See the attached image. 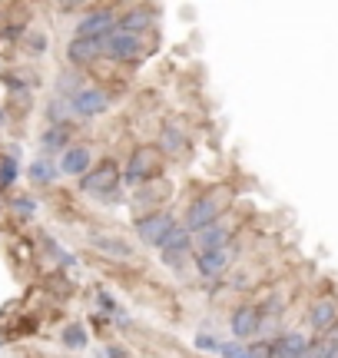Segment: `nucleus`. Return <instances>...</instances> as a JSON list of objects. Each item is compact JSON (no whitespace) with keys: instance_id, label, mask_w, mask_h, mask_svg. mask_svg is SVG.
I'll return each mask as SVG.
<instances>
[{"instance_id":"nucleus-14","label":"nucleus","mask_w":338,"mask_h":358,"mask_svg":"<svg viewBox=\"0 0 338 358\" xmlns=\"http://www.w3.org/2000/svg\"><path fill=\"white\" fill-rule=\"evenodd\" d=\"M272 348H275V358H305L309 342H305V335L292 332V335H282L279 342H272Z\"/></svg>"},{"instance_id":"nucleus-27","label":"nucleus","mask_w":338,"mask_h":358,"mask_svg":"<svg viewBox=\"0 0 338 358\" xmlns=\"http://www.w3.org/2000/svg\"><path fill=\"white\" fill-rule=\"evenodd\" d=\"M196 348H203V352H219L222 342L212 338V335H196Z\"/></svg>"},{"instance_id":"nucleus-5","label":"nucleus","mask_w":338,"mask_h":358,"mask_svg":"<svg viewBox=\"0 0 338 358\" xmlns=\"http://www.w3.org/2000/svg\"><path fill=\"white\" fill-rule=\"evenodd\" d=\"M106 106H110V96L96 87H87V90H80L77 96H70L73 116H100V113H106Z\"/></svg>"},{"instance_id":"nucleus-12","label":"nucleus","mask_w":338,"mask_h":358,"mask_svg":"<svg viewBox=\"0 0 338 358\" xmlns=\"http://www.w3.org/2000/svg\"><path fill=\"white\" fill-rule=\"evenodd\" d=\"M189 245H193L189 232L176 226V229H172V232L166 236V243L159 245V252H163V259H166V262H176L179 256H186V252H189Z\"/></svg>"},{"instance_id":"nucleus-16","label":"nucleus","mask_w":338,"mask_h":358,"mask_svg":"<svg viewBox=\"0 0 338 358\" xmlns=\"http://www.w3.org/2000/svg\"><path fill=\"white\" fill-rule=\"evenodd\" d=\"M57 173H60V166H57L53 159H34V163L27 166V179H30V182H40V186H43V182H53Z\"/></svg>"},{"instance_id":"nucleus-7","label":"nucleus","mask_w":338,"mask_h":358,"mask_svg":"<svg viewBox=\"0 0 338 358\" xmlns=\"http://www.w3.org/2000/svg\"><path fill=\"white\" fill-rule=\"evenodd\" d=\"M140 50H143V43H140V37H133V34L113 30L110 37H103V53L113 57V60H133V57H140Z\"/></svg>"},{"instance_id":"nucleus-18","label":"nucleus","mask_w":338,"mask_h":358,"mask_svg":"<svg viewBox=\"0 0 338 358\" xmlns=\"http://www.w3.org/2000/svg\"><path fill=\"white\" fill-rule=\"evenodd\" d=\"M335 319H338V306L332 302V299L315 302V308H312V325H315V329H328Z\"/></svg>"},{"instance_id":"nucleus-20","label":"nucleus","mask_w":338,"mask_h":358,"mask_svg":"<svg viewBox=\"0 0 338 358\" xmlns=\"http://www.w3.org/2000/svg\"><path fill=\"white\" fill-rule=\"evenodd\" d=\"M159 146H163L166 153H179V150H186V136H182L179 129L169 123V127L163 129V136H159Z\"/></svg>"},{"instance_id":"nucleus-15","label":"nucleus","mask_w":338,"mask_h":358,"mask_svg":"<svg viewBox=\"0 0 338 358\" xmlns=\"http://www.w3.org/2000/svg\"><path fill=\"white\" fill-rule=\"evenodd\" d=\"M153 24V17L149 10H130L126 17H117V30L119 34H133V37H140V30Z\"/></svg>"},{"instance_id":"nucleus-22","label":"nucleus","mask_w":338,"mask_h":358,"mask_svg":"<svg viewBox=\"0 0 338 358\" xmlns=\"http://www.w3.org/2000/svg\"><path fill=\"white\" fill-rule=\"evenodd\" d=\"M64 345L66 348H83L87 345V329H83V325H66Z\"/></svg>"},{"instance_id":"nucleus-2","label":"nucleus","mask_w":338,"mask_h":358,"mask_svg":"<svg viewBox=\"0 0 338 358\" xmlns=\"http://www.w3.org/2000/svg\"><path fill=\"white\" fill-rule=\"evenodd\" d=\"M176 229V219L169 216V213H153V216H146L136 222V236L143 239L146 245H163L166 243V236Z\"/></svg>"},{"instance_id":"nucleus-4","label":"nucleus","mask_w":338,"mask_h":358,"mask_svg":"<svg viewBox=\"0 0 338 358\" xmlns=\"http://www.w3.org/2000/svg\"><path fill=\"white\" fill-rule=\"evenodd\" d=\"M219 209H222V203L216 199V196H203V199H196V203L189 206V213H186V232L189 229H196V232L209 229V226L216 222V216H219Z\"/></svg>"},{"instance_id":"nucleus-1","label":"nucleus","mask_w":338,"mask_h":358,"mask_svg":"<svg viewBox=\"0 0 338 358\" xmlns=\"http://www.w3.org/2000/svg\"><path fill=\"white\" fill-rule=\"evenodd\" d=\"M83 192H90V196H100V199H106V196H113L117 192V186H119V169H117V163H100V166L93 169V173H87L83 176Z\"/></svg>"},{"instance_id":"nucleus-26","label":"nucleus","mask_w":338,"mask_h":358,"mask_svg":"<svg viewBox=\"0 0 338 358\" xmlns=\"http://www.w3.org/2000/svg\"><path fill=\"white\" fill-rule=\"evenodd\" d=\"M13 209H17L20 216H34V213H37V203H34L30 196H20V199H13Z\"/></svg>"},{"instance_id":"nucleus-30","label":"nucleus","mask_w":338,"mask_h":358,"mask_svg":"<svg viewBox=\"0 0 338 358\" xmlns=\"http://www.w3.org/2000/svg\"><path fill=\"white\" fill-rule=\"evenodd\" d=\"M30 50H34V53H43V37H40V34H34V37H30Z\"/></svg>"},{"instance_id":"nucleus-11","label":"nucleus","mask_w":338,"mask_h":358,"mask_svg":"<svg viewBox=\"0 0 338 358\" xmlns=\"http://www.w3.org/2000/svg\"><path fill=\"white\" fill-rule=\"evenodd\" d=\"M229 259H233V252L229 249H203L199 256H196V268H199V275H206V279H212V275H219L222 268L229 266Z\"/></svg>"},{"instance_id":"nucleus-19","label":"nucleus","mask_w":338,"mask_h":358,"mask_svg":"<svg viewBox=\"0 0 338 358\" xmlns=\"http://www.w3.org/2000/svg\"><path fill=\"white\" fill-rule=\"evenodd\" d=\"M66 140H70V129L66 127H50L43 136H40V150H47V153H53V150H66Z\"/></svg>"},{"instance_id":"nucleus-21","label":"nucleus","mask_w":338,"mask_h":358,"mask_svg":"<svg viewBox=\"0 0 338 358\" xmlns=\"http://www.w3.org/2000/svg\"><path fill=\"white\" fill-rule=\"evenodd\" d=\"M17 173H20V166H17V156H13V153L0 156V189H3V186H13Z\"/></svg>"},{"instance_id":"nucleus-3","label":"nucleus","mask_w":338,"mask_h":358,"mask_svg":"<svg viewBox=\"0 0 338 358\" xmlns=\"http://www.w3.org/2000/svg\"><path fill=\"white\" fill-rule=\"evenodd\" d=\"M159 169V156L156 150H149V146H140V150H133L130 156V166H126V182L136 186V182H146V179H153Z\"/></svg>"},{"instance_id":"nucleus-9","label":"nucleus","mask_w":338,"mask_h":358,"mask_svg":"<svg viewBox=\"0 0 338 358\" xmlns=\"http://www.w3.org/2000/svg\"><path fill=\"white\" fill-rule=\"evenodd\" d=\"M90 163H93V153L87 146H66L64 159H60V169H64L66 176H87Z\"/></svg>"},{"instance_id":"nucleus-25","label":"nucleus","mask_w":338,"mask_h":358,"mask_svg":"<svg viewBox=\"0 0 338 358\" xmlns=\"http://www.w3.org/2000/svg\"><path fill=\"white\" fill-rule=\"evenodd\" d=\"M249 358H275L272 342H252L249 345Z\"/></svg>"},{"instance_id":"nucleus-29","label":"nucleus","mask_w":338,"mask_h":358,"mask_svg":"<svg viewBox=\"0 0 338 358\" xmlns=\"http://www.w3.org/2000/svg\"><path fill=\"white\" fill-rule=\"evenodd\" d=\"M103 358H126V352H123V348H117V345H106L103 348Z\"/></svg>"},{"instance_id":"nucleus-8","label":"nucleus","mask_w":338,"mask_h":358,"mask_svg":"<svg viewBox=\"0 0 338 358\" xmlns=\"http://www.w3.org/2000/svg\"><path fill=\"white\" fill-rule=\"evenodd\" d=\"M103 53V40H96V37H73L70 40V47H66V57H70V64H93L96 57Z\"/></svg>"},{"instance_id":"nucleus-6","label":"nucleus","mask_w":338,"mask_h":358,"mask_svg":"<svg viewBox=\"0 0 338 358\" xmlns=\"http://www.w3.org/2000/svg\"><path fill=\"white\" fill-rule=\"evenodd\" d=\"M113 27H117V13H113V10H93V13H87V17L80 20L77 37L103 40V37H110V34H113Z\"/></svg>"},{"instance_id":"nucleus-31","label":"nucleus","mask_w":338,"mask_h":358,"mask_svg":"<svg viewBox=\"0 0 338 358\" xmlns=\"http://www.w3.org/2000/svg\"><path fill=\"white\" fill-rule=\"evenodd\" d=\"M0 123H3V113H0Z\"/></svg>"},{"instance_id":"nucleus-28","label":"nucleus","mask_w":338,"mask_h":358,"mask_svg":"<svg viewBox=\"0 0 338 358\" xmlns=\"http://www.w3.org/2000/svg\"><path fill=\"white\" fill-rule=\"evenodd\" d=\"M100 306H103V312H110V315H117V302H113V295L100 292Z\"/></svg>"},{"instance_id":"nucleus-23","label":"nucleus","mask_w":338,"mask_h":358,"mask_svg":"<svg viewBox=\"0 0 338 358\" xmlns=\"http://www.w3.org/2000/svg\"><path fill=\"white\" fill-rule=\"evenodd\" d=\"M305 358H338V338L322 342L318 348H309V352H305Z\"/></svg>"},{"instance_id":"nucleus-24","label":"nucleus","mask_w":338,"mask_h":358,"mask_svg":"<svg viewBox=\"0 0 338 358\" xmlns=\"http://www.w3.org/2000/svg\"><path fill=\"white\" fill-rule=\"evenodd\" d=\"M222 358H249V345H242V342H226V345L219 348Z\"/></svg>"},{"instance_id":"nucleus-13","label":"nucleus","mask_w":338,"mask_h":358,"mask_svg":"<svg viewBox=\"0 0 338 358\" xmlns=\"http://www.w3.org/2000/svg\"><path fill=\"white\" fill-rule=\"evenodd\" d=\"M90 243H93L96 252H103V256H110V259H133L130 243H123V239H117V236H96V232H93Z\"/></svg>"},{"instance_id":"nucleus-17","label":"nucleus","mask_w":338,"mask_h":358,"mask_svg":"<svg viewBox=\"0 0 338 358\" xmlns=\"http://www.w3.org/2000/svg\"><path fill=\"white\" fill-rule=\"evenodd\" d=\"M226 243H229V229H226L222 222H212L209 229L199 232V245H203L206 252L209 249H226Z\"/></svg>"},{"instance_id":"nucleus-10","label":"nucleus","mask_w":338,"mask_h":358,"mask_svg":"<svg viewBox=\"0 0 338 358\" xmlns=\"http://www.w3.org/2000/svg\"><path fill=\"white\" fill-rule=\"evenodd\" d=\"M229 329H233L235 342H242V338H249V335L259 332V308H239V312H233V319H229Z\"/></svg>"}]
</instances>
